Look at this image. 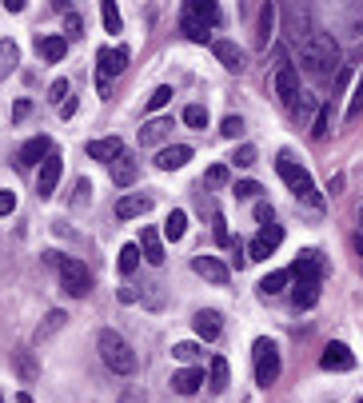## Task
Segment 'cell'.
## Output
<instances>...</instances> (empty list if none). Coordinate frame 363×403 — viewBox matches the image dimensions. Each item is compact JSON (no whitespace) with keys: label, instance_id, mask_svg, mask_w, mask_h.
Masks as SVG:
<instances>
[{"label":"cell","instance_id":"46","mask_svg":"<svg viewBox=\"0 0 363 403\" xmlns=\"http://www.w3.org/2000/svg\"><path fill=\"white\" fill-rule=\"evenodd\" d=\"M216 240H220L223 248L232 244V236H228V224H223V216H220V212H216Z\"/></svg>","mask_w":363,"mask_h":403},{"label":"cell","instance_id":"43","mask_svg":"<svg viewBox=\"0 0 363 403\" xmlns=\"http://www.w3.org/2000/svg\"><path fill=\"white\" fill-rule=\"evenodd\" d=\"M327 136V108L315 112V124H312V140H323Z\"/></svg>","mask_w":363,"mask_h":403},{"label":"cell","instance_id":"28","mask_svg":"<svg viewBox=\"0 0 363 403\" xmlns=\"http://www.w3.org/2000/svg\"><path fill=\"white\" fill-rule=\"evenodd\" d=\"M288 280H292V272H272V276H263L260 280V295L268 300V295H280L283 288H288Z\"/></svg>","mask_w":363,"mask_h":403},{"label":"cell","instance_id":"22","mask_svg":"<svg viewBox=\"0 0 363 403\" xmlns=\"http://www.w3.org/2000/svg\"><path fill=\"white\" fill-rule=\"evenodd\" d=\"M148 208H152V196H120L116 216H120V220H136V216H144Z\"/></svg>","mask_w":363,"mask_h":403},{"label":"cell","instance_id":"33","mask_svg":"<svg viewBox=\"0 0 363 403\" xmlns=\"http://www.w3.org/2000/svg\"><path fill=\"white\" fill-rule=\"evenodd\" d=\"M359 112H363V72H359V80H355V92H352V104H347V120H359Z\"/></svg>","mask_w":363,"mask_h":403},{"label":"cell","instance_id":"12","mask_svg":"<svg viewBox=\"0 0 363 403\" xmlns=\"http://www.w3.org/2000/svg\"><path fill=\"white\" fill-rule=\"evenodd\" d=\"M192 268H196V276H204L208 283H228V263L223 260H216V256H196L192 260Z\"/></svg>","mask_w":363,"mask_h":403},{"label":"cell","instance_id":"31","mask_svg":"<svg viewBox=\"0 0 363 403\" xmlns=\"http://www.w3.org/2000/svg\"><path fill=\"white\" fill-rule=\"evenodd\" d=\"M184 124H188V128H208V108H204V104H188V108H184Z\"/></svg>","mask_w":363,"mask_h":403},{"label":"cell","instance_id":"27","mask_svg":"<svg viewBox=\"0 0 363 403\" xmlns=\"http://www.w3.org/2000/svg\"><path fill=\"white\" fill-rule=\"evenodd\" d=\"M228 380H232V372H228V360H223V355H216L212 367H208V383H212V392H223V387H228Z\"/></svg>","mask_w":363,"mask_h":403},{"label":"cell","instance_id":"13","mask_svg":"<svg viewBox=\"0 0 363 403\" xmlns=\"http://www.w3.org/2000/svg\"><path fill=\"white\" fill-rule=\"evenodd\" d=\"M136 248H140V256L152 263V268H160L164 263V240H160L156 228H140V244H136Z\"/></svg>","mask_w":363,"mask_h":403},{"label":"cell","instance_id":"2","mask_svg":"<svg viewBox=\"0 0 363 403\" xmlns=\"http://www.w3.org/2000/svg\"><path fill=\"white\" fill-rule=\"evenodd\" d=\"M275 172L283 176V184L292 188V196L295 200H303V204H312V208H323V196L315 192V180L307 176V172L300 168V164L292 160V152H280L275 156Z\"/></svg>","mask_w":363,"mask_h":403},{"label":"cell","instance_id":"5","mask_svg":"<svg viewBox=\"0 0 363 403\" xmlns=\"http://www.w3.org/2000/svg\"><path fill=\"white\" fill-rule=\"evenodd\" d=\"M100 355H104V363H108L116 375H132V372H136V352H132L128 340H124L120 332H112V328H104V332H100Z\"/></svg>","mask_w":363,"mask_h":403},{"label":"cell","instance_id":"16","mask_svg":"<svg viewBox=\"0 0 363 403\" xmlns=\"http://www.w3.org/2000/svg\"><path fill=\"white\" fill-rule=\"evenodd\" d=\"M204 387V367H184V372L172 375V392L180 395H196Z\"/></svg>","mask_w":363,"mask_h":403},{"label":"cell","instance_id":"15","mask_svg":"<svg viewBox=\"0 0 363 403\" xmlns=\"http://www.w3.org/2000/svg\"><path fill=\"white\" fill-rule=\"evenodd\" d=\"M48 152H52V140H48V136H32V140L24 144L21 152H16V164H21V168H32V164H41Z\"/></svg>","mask_w":363,"mask_h":403},{"label":"cell","instance_id":"20","mask_svg":"<svg viewBox=\"0 0 363 403\" xmlns=\"http://www.w3.org/2000/svg\"><path fill=\"white\" fill-rule=\"evenodd\" d=\"M292 300H295V308H300V312L315 308V300H320V280H295Z\"/></svg>","mask_w":363,"mask_h":403},{"label":"cell","instance_id":"10","mask_svg":"<svg viewBox=\"0 0 363 403\" xmlns=\"http://www.w3.org/2000/svg\"><path fill=\"white\" fill-rule=\"evenodd\" d=\"M320 363L327 367V372H352L355 367V355L347 352V343H327L320 355Z\"/></svg>","mask_w":363,"mask_h":403},{"label":"cell","instance_id":"3","mask_svg":"<svg viewBox=\"0 0 363 403\" xmlns=\"http://www.w3.org/2000/svg\"><path fill=\"white\" fill-rule=\"evenodd\" d=\"M44 263L60 272V288L68 295H88L92 292V272L80 260H72V256H64V252H44Z\"/></svg>","mask_w":363,"mask_h":403},{"label":"cell","instance_id":"7","mask_svg":"<svg viewBox=\"0 0 363 403\" xmlns=\"http://www.w3.org/2000/svg\"><path fill=\"white\" fill-rule=\"evenodd\" d=\"M252 360H256V383H260V387L275 383V375H280V352H275V343L272 340H256Z\"/></svg>","mask_w":363,"mask_h":403},{"label":"cell","instance_id":"30","mask_svg":"<svg viewBox=\"0 0 363 403\" xmlns=\"http://www.w3.org/2000/svg\"><path fill=\"white\" fill-rule=\"evenodd\" d=\"M136 268H140V248L136 244H124L120 248V276H132Z\"/></svg>","mask_w":363,"mask_h":403},{"label":"cell","instance_id":"14","mask_svg":"<svg viewBox=\"0 0 363 403\" xmlns=\"http://www.w3.org/2000/svg\"><path fill=\"white\" fill-rule=\"evenodd\" d=\"M292 276H295V280H323V256L315 252V248L300 252V260H295Z\"/></svg>","mask_w":363,"mask_h":403},{"label":"cell","instance_id":"4","mask_svg":"<svg viewBox=\"0 0 363 403\" xmlns=\"http://www.w3.org/2000/svg\"><path fill=\"white\" fill-rule=\"evenodd\" d=\"M216 21H220V9H216L212 0H188V4H184V16H180V28H184L188 41L204 44L208 41V28H212Z\"/></svg>","mask_w":363,"mask_h":403},{"label":"cell","instance_id":"21","mask_svg":"<svg viewBox=\"0 0 363 403\" xmlns=\"http://www.w3.org/2000/svg\"><path fill=\"white\" fill-rule=\"evenodd\" d=\"M212 52H216V61H220L228 72H240V68H243V52L236 48L232 41H216V44H212Z\"/></svg>","mask_w":363,"mask_h":403},{"label":"cell","instance_id":"25","mask_svg":"<svg viewBox=\"0 0 363 403\" xmlns=\"http://www.w3.org/2000/svg\"><path fill=\"white\" fill-rule=\"evenodd\" d=\"M184 232H188V212H180V208H176V212L168 216V220H164V240H184Z\"/></svg>","mask_w":363,"mask_h":403},{"label":"cell","instance_id":"45","mask_svg":"<svg viewBox=\"0 0 363 403\" xmlns=\"http://www.w3.org/2000/svg\"><path fill=\"white\" fill-rule=\"evenodd\" d=\"M256 220L268 228V224H275V212H272V204H256Z\"/></svg>","mask_w":363,"mask_h":403},{"label":"cell","instance_id":"6","mask_svg":"<svg viewBox=\"0 0 363 403\" xmlns=\"http://www.w3.org/2000/svg\"><path fill=\"white\" fill-rule=\"evenodd\" d=\"M275 96H280V104L288 112L300 108V96H303V92H300V72H295V64L288 61L283 52L275 56Z\"/></svg>","mask_w":363,"mask_h":403},{"label":"cell","instance_id":"17","mask_svg":"<svg viewBox=\"0 0 363 403\" xmlns=\"http://www.w3.org/2000/svg\"><path fill=\"white\" fill-rule=\"evenodd\" d=\"M192 328H196V335H200V340H216V335L223 332V320H220V312L204 308V312H196Z\"/></svg>","mask_w":363,"mask_h":403},{"label":"cell","instance_id":"1","mask_svg":"<svg viewBox=\"0 0 363 403\" xmlns=\"http://www.w3.org/2000/svg\"><path fill=\"white\" fill-rule=\"evenodd\" d=\"M295 52H300V68L315 80H332L340 72V48L327 32H307V36H295Z\"/></svg>","mask_w":363,"mask_h":403},{"label":"cell","instance_id":"38","mask_svg":"<svg viewBox=\"0 0 363 403\" xmlns=\"http://www.w3.org/2000/svg\"><path fill=\"white\" fill-rule=\"evenodd\" d=\"M168 100H172V88H168V84H160V88H156V92L148 96V112H160Z\"/></svg>","mask_w":363,"mask_h":403},{"label":"cell","instance_id":"8","mask_svg":"<svg viewBox=\"0 0 363 403\" xmlns=\"http://www.w3.org/2000/svg\"><path fill=\"white\" fill-rule=\"evenodd\" d=\"M280 244H283V228L280 224H268V228H260V236L248 244V260H268Z\"/></svg>","mask_w":363,"mask_h":403},{"label":"cell","instance_id":"49","mask_svg":"<svg viewBox=\"0 0 363 403\" xmlns=\"http://www.w3.org/2000/svg\"><path fill=\"white\" fill-rule=\"evenodd\" d=\"M60 116H64V120H72V116H76V100H64L60 104Z\"/></svg>","mask_w":363,"mask_h":403},{"label":"cell","instance_id":"47","mask_svg":"<svg viewBox=\"0 0 363 403\" xmlns=\"http://www.w3.org/2000/svg\"><path fill=\"white\" fill-rule=\"evenodd\" d=\"M16 208V192H0V216H9Z\"/></svg>","mask_w":363,"mask_h":403},{"label":"cell","instance_id":"36","mask_svg":"<svg viewBox=\"0 0 363 403\" xmlns=\"http://www.w3.org/2000/svg\"><path fill=\"white\" fill-rule=\"evenodd\" d=\"M16 367H21V380H24V383L36 380V360H32L28 352H16Z\"/></svg>","mask_w":363,"mask_h":403},{"label":"cell","instance_id":"48","mask_svg":"<svg viewBox=\"0 0 363 403\" xmlns=\"http://www.w3.org/2000/svg\"><path fill=\"white\" fill-rule=\"evenodd\" d=\"M64 28H68V36H80V32H84V21L76 16V12H68V21H64Z\"/></svg>","mask_w":363,"mask_h":403},{"label":"cell","instance_id":"51","mask_svg":"<svg viewBox=\"0 0 363 403\" xmlns=\"http://www.w3.org/2000/svg\"><path fill=\"white\" fill-rule=\"evenodd\" d=\"M16 403H32V399H28V395H24V392H21V395H16Z\"/></svg>","mask_w":363,"mask_h":403},{"label":"cell","instance_id":"26","mask_svg":"<svg viewBox=\"0 0 363 403\" xmlns=\"http://www.w3.org/2000/svg\"><path fill=\"white\" fill-rule=\"evenodd\" d=\"M16 64H21V48H16L12 41H0V80H4V76H12V68H16Z\"/></svg>","mask_w":363,"mask_h":403},{"label":"cell","instance_id":"37","mask_svg":"<svg viewBox=\"0 0 363 403\" xmlns=\"http://www.w3.org/2000/svg\"><path fill=\"white\" fill-rule=\"evenodd\" d=\"M256 160H260V156H256V148H252V144L236 148V156H232V164H236V168H252Z\"/></svg>","mask_w":363,"mask_h":403},{"label":"cell","instance_id":"44","mask_svg":"<svg viewBox=\"0 0 363 403\" xmlns=\"http://www.w3.org/2000/svg\"><path fill=\"white\" fill-rule=\"evenodd\" d=\"M208 184H212V188L228 184V164H212V168H208Z\"/></svg>","mask_w":363,"mask_h":403},{"label":"cell","instance_id":"40","mask_svg":"<svg viewBox=\"0 0 363 403\" xmlns=\"http://www.w3.org/2000/svg\"><path fill=\"white\" fill-rule=\"evenodd\" d=\"M220 136H228V140H236V136H243V120H240V116H228V120L220 124Z\"/></svg>","mask_w":363,"mask_h":403},{"label":"cell","instance_id":"50","mask_svg":"<svg viewBox=\"0 0 363 403\" xmlns=\"http://www.w3.org/2000/svg\"><path fill=\"white\" fill-rule=\"evenodd\" d=\"M120 403H144V392H140V387H132V392L128 395H124V399Z\"/></svg>","mask_w":363,"mask_h":403},{"label":"cell","instance_id":"29","mask_svg":"<svg viewBox=\"0 0 363 403\" xmlns=\"http://www.w3.org/2000/svg\"><path fill=\"white\" fill-rule=\"evenodd\" d=\"M172 132V120H152V124H144V132H140V144H160L164 136Z\"/></svg>","mask_w":363,"mask_h":403},{"label":"cell","instance_id":"42","mask_svg":"<svg viewBox=\"0 0 363 403\" xmlns=\"http://www.w3.org/2000/svg\"><path fill=\"white\" fill-rule=\"evenodd\" d=\"M48 100H52V104H64V100H68V80H52Z\"/></svg>","mask_w":363,"mask_h":403},{"label":"cell","instance_id":"35","mask_svg":"<svg viewBox=\"0 0 363 403\" xmlns=\"http://www.w3.org/2000/svg\"><path fill=\"white\" fill-rule=\"evenodd\" d=\"M64 320H68L64 312H48V320L41 323V332H36V335H41V340H48L52 332H60V328H64Z\"/></svg>","mask_w":363,"mask_h":403},{"label":"cell","instance_id":"52","mask_svg":"<svg viewBox=\"0 0 363 403\" xmlns=\"http://www.w3.org/2000/svg\"><path fill=\"white\" fill-rule=\"evenodd\" d=\"M359 256H363V236H359Z\"/></svg>","mask_w":363,"mask_h":403},{"label":"cell","instance_id":"9","mask_svg":"<svg viewBox=\"0 0 363 403\" xmlns=\"http://www.w3.org/2000/svg\"><path fill=\"white\" fill-rule=\"evenodd\" d=\"M60 172H64V160L56 156V152H48V156H44V168H41V180H36L41 200H48L52 192H56V184H60Z\"/></svg>","mask_w":363,"mask_h":403},{"label":"cell","instance_id":"32","mask_svg":"<svg viewBox=\"0 0 363 403\" xmlns=\"http://www.w3.org/2000/svg\"><path fill=\"white\" fill-rule=\"evenodd\" d=\"M100 21H104V28H108V32H120V9H116L112 0H104V4H100Z\"/></svg>","mask_w":363,"mask_h":403},{"label":"cell","instance_id":"24","mask_svg":"<svg viewBox=\"0 0 363 403\" xmlns=\"http://www.w3.org/2000/svg\"><path fill=\"white\" fill-rule=\"evenodd\" d=\"M136 172H140V164L132 160V156H120V160H112V180L120 184V188H132V184H136Z\"/></svg>","mask_w":363,"mask_h":403},{"label":"cell","instance_id":"54","mask_svg":"<svg viewBox=\"0 0 363 403\" xmlns=\"http://www.w3.org/2000/svg\"><path fill=\"white\" fill-rule=\"evenodd\" d=\"M359 403H363V399H359Z\"/></svg>","mask_w":363,"mask_h":403},{"label":"cell","instance_id":"11","mask_svg":"<svg viewBox=\"0 0 363 403\" xmlns=\"http://www.w3.org/2000/svg\"><path fill=\"white\" fill-rule=\"evenodd\" d=\"M96 64H100V76H120L128 68V48H100L96 52Z\"/></svg>","mask_w":363,"mask_h":403},{"label":"cell","instance_id":"41","mask_svg":"<svg viewBox=\"0 0 363 403\" xmlns=\"http://www.w3.org/2000/svg\"><path fill=\"white\" fill-rule=\"evenodd\" d=\"M172 355H176L180 363H192L196 355H200V347H196V343H176V347H172Z\"/></svg>","mask_w":363,"mask_h":403},{"label":"cell","instance_id":"34","mask_svg":"<svg viewBox=\"0 0 363 403\" xmlns=\"http://www.w3.org/2000/svg\"><path fill=\"white\" fill-rule=\"evenodd\" d=\"M272 24H275V9H272V4H263V9H260V44H268Z\"/></svg>","mask_w":363,"mask_h":403},{"label":"cell","instance_id":"23","mask_svg":"<svg viewBox=\"0 0 363 403\" xmlns=\"http://www.w3.org/2000/svg\"><path fill=\"white\" fill-rule=\"evenodd\" d=\"M36 52H41L48 64H60L64 52H68V41H64V36H41V41H36Z\"/></svg>","mask_w":363,"mask_h":403},{"label":"cell","instance_id":"18","mask_svg":"<svg viewBox=\"0 0 363 403\" xmlns=\"http://www.w3.org/2000/svg\"><path fill=\"white\" fill-rule=\"evenodd\" d=\"M88 156L92 160H100V164H112V160H120L124 156V144L116 140V136H108V140H88Z\"/></svg>","mask_w":363,"mask_h":403},{"label":"cell","instance_id":"19","mask_svg":"<svg viewBox=\"0 0 363 403\" xmlns=\"http://www.w3.org/2000/svg\"><path fill=\"white\" fill-rule=\"evenodd\" d=\"M188 160H192V148H188V144H172V148H164L160 156H156V164H160L164 172H176V168H184Z\"/></svg>","mask_w":363,"mask_h":403},{"label":"cell","instance_id":"39","mask_svg":"<svg viewBox=\"0 0 363 403\" xmlns=\"http://www.w3.org/2000/svg\"><path fill=\"white\" fill-rule=\"evenodd\" d=\"M232 192H236V200H256V196H260V184H256V180H240Z\"/></svg>","mask_w":363,"mask_h":403},{"label":"cell","instance_id":"53","mask_svg":"<svg viewBox=\"0 0 363 403\" xmlns=\"http://www.w3.org/2000/svg\"><path fill=\"white\" fill-rule=\"evenodd\" d=\"M0 403H4V395H0Z\"/></svg>","mask_w":363,"mask_h":403}]
</instances>
